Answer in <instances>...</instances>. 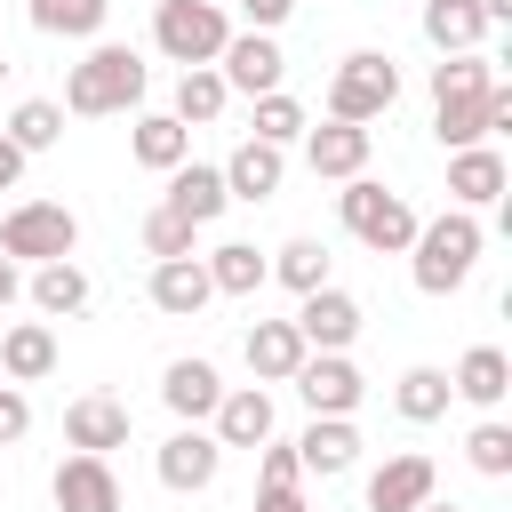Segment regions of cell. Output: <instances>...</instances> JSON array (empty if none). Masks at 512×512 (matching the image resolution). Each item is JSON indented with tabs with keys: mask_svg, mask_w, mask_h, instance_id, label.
<instances>
[{
	"mask_svg": "<svg viewBox=\"0 0 512 512\" xmlns=\"http://www.w3.org/2000/svg\"><path fill=\"white\" fill-rule=\"evenodd\" d=\"M64 440H72V448H88V456L128 448V408H120V400H104V392H88V400H72V408H64Z\"/></svg>",
	"mask_w": 512,
	"mask_h": 512,
	"instance_id": "44dd1931",
	"label": "cell"
},
{
	"mask_svg": "<svg viewBox=\"0 0 512 512\" xmlns=\"http://www.w3.org/2000/svg\"><path fill=\"white\" fill-rule=\"evenodd\" d=\"M104 16H112V0H32V24L56 40H88V32H104Z\"/></svg>",
	"mask_w": 512,
	"mask_h": 512,
	"instance_id": "1f68e13d",
	"label": "cell"
},
{
	"mask_svg": "<svg viewBox=\"0 0 512 512\" xmlns=\"http://www.w3.org/2000/svg\"><path fill=\"white\" fill-rule=\"evenodd\" d=\"M16 288H24V280H16V256H0V312L16 304Z\"/></svg>",
	"mask_w": 512,
	"mask_h": 512,
	"instance_id": "7bdbcfd3",
	"label": "cell"
},
{
	"mask_svg": "<svg viewBox=\"0 0 512 512\" xmlns=\"http://www.w3.org/2000/svg\"><path fill=\"white\" fill-rule=\"evenodd\" d=\"M200 264H208L216 296H256V288L272 280V264H264V256H256L248 240H224V248H216V256H200Z\"/></svg>",
	"mask_w": 512,
	"mask_h": 512,
	"instance_id": "83f0119b",
	"label": "cell"
},
{
	"mask_svg": "<svg viewBox=\"0 0 512 512\" xmlns=\"http://www.w3.org/2000/svg\"><path fill=\"white\" fill-rule=\"evenodd\" d=\"M256 136H264V144H296V136H304V104H296L288 88L256 96Z\"/></svg>",
	"mask_w": 512,
	"mask_h": 512,
	"instance_id": "e575fe53",
	"label": "cell"
},
{
	"mask_svg": "<svg viewBox=\"0 0 512 512\" xmlns=\"http://www.w3.org/2000/svg\"><path fill=\"white\" fill-rule=\"evenodd\" d=\"M432 488H440L432 456H384V472L368 480V512H416Z\"/></svg>",
	"mask_w": 512,
	"mask_h": 512,
	"instance_id": "2e32d148",
	"label": "cell"
},
{
	"mask_svg": "<svg viewBox=\"0 0 512 512\" xmlns=\"http://www.w3.org/2000/svg\"><path fill=\"white\" fill-rule=\"evenodd\" d=\"M216 464H224V440L200 432V424H184V432L160 440V488H176V496H200L216 480Z\"/></svg>",
	"mask_w": 512,
	"mask_h": 512,
	"instance_id": "9c48e42d",
	"label": "cell"
},
{
	"mask_svg": "<svg viewBox=\"0 0 512 512\" xmlns=\"http://www.w3.org/2000/svg\"><path fill=\"white\" fill-rule=\"evenodd\" d=\"M288 384L304 392V408H312V416H352V408H360V392H368V384H360V368H352L344 352H304Z\"/></svg>",
	"mask_w": 512,
	"mask_h": 512,
	"instance_id": "ba28073f",
	"label": "cell"
},
{
	"mask_svg": "<svg viewBox=\"0 0 512 512\" xmlns=\"http://www.w3.org/2000/svg\"><path fill=\"white\" fill-rule=\"evenodd\" d=\"M392 400H400V416H408V424H432V416H448L456 384H448V368H408Z\"/></svg>",
	"mask_w": 512,
	"mask_h": 512,
	"instance_id": "4dcf8cb0",
	"label": "cell"
},
{
	"mask_svg": "<svg viewBox=\"0 0 512 512\" xmlns=\"http://www.w3.org/2000/svg\"><path fill=\"white\" fill-rule=\"evenodd\" d=\"M0 368H8L16 384H40V376L56 368V336H48L40 320H16V328L0 336Z\"/></svg>",
	"mask_w": 512,
	"mask_h": 512,
	"instance_id": "4316f807",
	"label": "cell"
},
{
	"mask_svg": "<svg viewBox=\"0 0 512 512\" xmlns=\"http://www.w3.org/2000/svg\"><path fill=\"white\" fill-rule=\"evenodd\" d=\"M416 512H464V504H432V496H424V504H416Z\"/></svg>",
	"mask_w": 512,
	"mask_h": 512,
	"instance_id": "f6af8a7d",
	"label": "cell"
},
{
	"mask_svg": "<svg viewBox=\"0 0 512 512\" xmlns=\"http://www.w3.org/2000/svg\"><path fill=\"white\" fill-rule=\"evenodd\" d=\"M16 152H48L56 136H64V104H48V96H24L16 112H8V128H0Z\"/></svg>",
	"mask_w": 512,
	"mask_h": 512,
	"instance_id": "f546056e",
	"label": "cell"
},
{
	"mask_svg": "<svg viewBox=\"0 0 512 512\" xmlns=\"http://www.w3.org/2000/svg\"><path fill=\"white\" fill-rule=\"evenodd\" d=\"M296 448H264V488H296Z\"/></svg>",
	"mask_w": 512,
	"mask_h": 512,
	"instance_id": "f35d334b",
	"label": "cell"
},
{
	"mask_svg": "<svg viewBox=\"0 0 512 512\" xmlns=\"http://www.w3.org/2000/svg\"><path fill=\"white\" fill-rule=\"evenodd\" d=\"M464 456H472V472H488V480H504L512 472V424H472V440H464Z\"/></svg>",
	"mask_w": 512,
	"mask_h": 512,
	"instance_id": "d590c367",
	"label": "cell"
},
{
	"mask_svg": "<svg viewBox=\"0 0 512 512\" xmlns=\"http://www.w3.org/2000/svg\"><path fill=\"white\" fill-rule=\"evenodd\" d=\"M136 104H144V56H136V48H120V40L88 48V56L72 64V80H64V112H80V120L136 112Z\"/></svg>",
	"mask_w": 512,
	"mask_h": 512,
	"instance_id": "7a4b0ae2",
	"label": "cell"
},
{
	"mask_svg": "<svg viewBox=\"0 0 512 512\" xmlns=\"http://www.w3.org/2000/svg\"><path fill=\"white\" fill-rule=\"evenodd\" d=\"M296 336H304L312 352H344V344L360 336V296H344V288H304Z\"/></svg>",
	"mask_w": 512,
	"mask_h": 512,
	"instance_id": "7c38bea8",
	"label": "cell"
},
{
	"mask_svg": "<svg viewBox=\"0 0 512 512\" xmlns=\"http://www.w3.org/2000/svg\"><path fill=\"white\" fill-rule=\"evenodd\" d=\"M280 176H288V144H264V136H248V144L224 160V192H232V200H272Z\"/></svg>",
	"mask_w": 512,
	"mask_h": 512,
	"instance_id": "5bb4252c",
	"label": "cell"
},
{
	"mask_svg": "<svg viewBox=\"0 0 512 512\" xmlns=\"http://www.w3.org/2000/svg\"><path fill=\"white\" fill-rule=\"evenodd\" d=\"M24 160H32V152H16V144L0 136V192H16V176H24Z\"/></svg>",
	"mask_w": 512,
	"mask_h": 512,
	"instance_id": "ab89813d",
	"label": "cell"
},
{
	"mask_svg": "<svg viewBox=\"0 0 512 512\" xmlns=\"http://www.w3.org/2000/svg\"><path fill=\"white\" fill-rule=\"evenodd\" d=\"M48 496H56V512H120V480H112V464H104V456H88V448L56 464Z\"/></svg>",
	"mask_w": 512,
	"mask_h": 512,
	"instance_id": "30bf717a",
	"label": "cell"
},
{
	"mask_svg": "<svg viewBox=\"0 0 512 512\" xmlns=\"http://www.w3.org/2000/svg\"><path fill=\"white\" fill-rule=\"evenodd\" d=\"M168 208H176L184 224H216V216L232 208V192H224V168H200V160L168 168Z\"/></svg>",
	"mask_w": 512,
	"mask_h": 512,
	"instance_id": "d6986e66",
	"label": "cell"
},
{
	"mask_svg": "<svg viewBox=\"0 0 512 512\" xmlns=\"http://www.w3.org/2000/svg\"><path fill=\"white\" fill-rule=\"evenodd\" d=\"M304 160H312V176H360L368 168V128L360 120H328V128H312L304 136Z\"/></svg>",
	"mask_w": 512,
	"mask_h": 512,
	"instance_id": "e0dca14e",
	"label": "cell"
},
{
	"mask_svg": "<svg viewBox=\"0 0 512 512\" xmlns=\"http://www.w3.org/2000/svg\"><path fill=\"white\" fill-rule=\"evenodd\" d=\"M128 152H136L144 168H160V176H168V168H184V160H192V128H184L176 112H144V120L128 128Z\"/></svg>",
	"mask_w": 512,
	"mask_h": 512,
	"instance_id": "cb8c5ba5",
	"label": "cell"
},
{
	"mask_svg": "<svg viewBox=\"0 0 512 512\" xmlns=\"http://www.w3.org/2000/svg\"><path fill=\"white\" fill-rule=\"evenodd\" d=\"M256 512H312V504H304L296 488H264V496H256Z\"/></svg>",
	"mask_w": 512,
	"mask_h": 512,
	"instance_id": "60d3db41",
	"label": "cell"
},
{
	"mask_svg": "<svg viewBox=\"0 0 512 512\" xmlns=\"http://www.w3.org/2000/svg\"><path fill=\"white\" fill-rule=\"evenodd\" d=\"M336 216H344V232H352L360 248H376V256H400V248L416 240V208H408L400 192L368 184V176H344V192H336Z\"/></svg>",
	"mask_w": 512,
	"mask_h": 512,
	"instance_id": "277c9868",
	"label": "cell"
},
{
	"mask_svg": "<svg viewBox=\"0 0 512 512\" xmlns=\"http://www.w3.org/2000/svg\"><path fill=\"white\" fill-rule=\"evenodd\" d=\"M400 104V64L392 56H376V48H360V56H344L336 64V80H328V120H384Z\"/></svg>",
	"mask_w": 512,
	"mask_h": 512,
	"instance_id": "5b68a950",
	"label": "cell"
},
{
	"mask_svg": "<svg viewBox=\"0 0 512 512\" xmlns=\"http://www.w3.org/2000/svg\"><path fill=\"white\" fill-rule=\"evenodd\" d=\"M304 352H312V344L296 336V320H256V328H248V368H256V384H288Z\"/></svg>",
	"mask_w": 512,
	"mask_h": 512,
	"instance_id": "7402d4cb",
	"label": "cell"
},
{
	"mask_svg": "<svg viewBox=\"0 0 512 512\" xmlns=\"http://www.w3.org/2000/svg\"><path fill=\"white\" fill-rule=\"evenodd\" d=\"M240 8H248V16H256V32H272V24H280V16H288V8H296V0H240Z\"/></svg>",
	"mask_w": 512,
	"mask_h": 512,
	"instance_id": "b9f144b4",
	"label": "cell"
},
{
	"mask_svg": "<svg viewBox=\"0 0 512 512\" xmlns=\"http://www.w3.org/2000/svg\"><path fill=\"white\" fill-rule=\"evenodd\" d=\"M80 248V216L64 208V200H24V208H8V224H0V256H16V264H56V256H72Z\"/></svg>",
	"mask_w": 512,
	"mask_h": 512,
	"instance_id": "52a82bcc",
	"label": "cell"
},
{
	"mask_svg": "<svg viewBox=\"0 0 512 512\" xmlns=\"http://www.w3.org/2000/svg\"><path fill=\"white\" fill-rule=\"evenodd\" d=\"M408 248H416V288L424 296H456L472 280V264H480V216L472 208H448V216L416 224Z\"/></svg>",
	"mask_w": 512,
	"mask_h": 512,
	"instance_id": "3957f363",
	"label": "cell"
},
{
	"mask_svg": "<svg viewBox=\"0 0 512 512\" xmlns=\"http://www.w3.org/2000/svg\"><path fill=\"white\" fill-rule=\"evenodd\" d=\"M160 400H168L184 424H200V416H216V400H224V376H216L208 360H168V376H160Z\"/></svg>",
	"mask_w": 512,
	"mask_h": 512,
	"instance_id": "603a6c76",
	"label": "cell"
},
{
	"mask_svg": "<svg viewBox=\"0 0 512 512\" xmlns=\"http://www.w3.org/2000/svg\"><path fill=\"white\" fill-rule=\"evenodd\" d=\"M24 432H32V400H24L16 384H0V448H8V440H24Z\"/></svg>",
	"mask_w": 512,
	"mask_h": 512,
	"instance_id": "74e56055",
	"label": "cell"
},
{
	"mask_svg": "<svg viewBox=\"0 0 512 512\" xmlns=\"http://www.w3.org/2000/svg\"><path fill=\"white\" fill-rule=\"evenodd\" d=\"M192 232H200V224H184L168 200L144 216V248H152V256H192Z\"/></svg>",
	"mask_w": 512,
	"mask_h": 512,
	"instance_id": "8d00e7d4",
	"label": "cell"
},
{
	"mask_svg": "<svg viewBox=\"0 0 512 512\" xmlns=\"http://www.w3.org/2000/svg\"><path fill=\"white\" fill-rule=\"evenodd\" d=\"M480 32H488L480 0H424V40H432L440 56H464V48H480Z\"/></svg>",
	"mask_w": 512,
	"mask_h": 512,
	"instance_id": "d4e9b609",
	"label": "cell"
},
{
	"mask_svg": "<svg viewBox=\"0 0 512 512\" xmlns=\"http://www.w3.org/2000/svg\"><path fill=\"white\" fill-rule=\"evenodd\" d=\"M288 448H296V464H304V472L336 480V472H352L360 432H352V416H312V424H304V440H288Z\"/></svg>",
	"mask_w": 512,
	"mask_h": 512,
	"instance_id": "9a60e30c",
	"label": "cell"
},
{
	"mask_svg": "<svg viewBox=\"0 0 512 512\" xmlns=\"http://www.w3.org/2000/svg\"><path fill=\"white\" fill-rule=\"evenodd\" d=\"M488 88H496V64L472 56V48L432 64V136H440L448 152L488 144Z\"/></svg>",
	"mask_w": 512,
	"mask_h": 512,
	"instance_id": "6da1fadb",
	"label": "cell"
},
{
	"mask_svg": "<svg viewBox=\"0 0 512 512\" xmlns=\"http://www.w3.org/2000/svg\"><path fill=\"white\" fill-rule=\"evenodd\" d=\"M216 440H224V448H264V440H272V392H264V384L224 392V400H216Z\"/></svg>",
	"mask_w": 512,
	"mask_h": 512,
	"instance_id": "ffe728a7",
	"label": "cell"
},
{
	"mask_svg": "<svg viewBox=\"0 0 512 512\" xmlns=\"http://www.w3.org/2000/svg\"><path fill=\"white\" fill-rule=\"evenodd\" d=\"M224 72H208V64H184V80H176V120L184 128H200V120H216L224 112Z\"/></svg>",
	"mask_w": 512,
	"mask_h": 512,
	"instance_id": "d6a6232c",
	"label": "cell"
},
{
	"mask_svg": "<svg viewBox=\"0 0 512 512\" xmlns=\"http://www.w3.org/2000/svg\"><path fill=\"white\" fill-rule=\"evenodd\" d=\"M32 304H40V312H56V320H72V312H88V272H80L72 256H56V264H40V272H32Z\"/></svg>",
	"mask_w": 512,
	"mask_h": 512,
	"instance_id": "f1b7e54d",
	"label": "cell"
},
{
	"mask_svg": "<svg viewBox=\"0 0 512 512\" xmlns=\"http://www.w3.org/2000/svg\"><path fill=\"white\" fill-rule=\"evenodd\" d=\"M152 40H160L168 64H216L224 40H232V24H224L216 0H160L152 8Z\"/></svg>",
	"mask_w": 512,
	"mask_h": 512,
	"instance_id": "8992f818",
	"label": "cell"
},
{
	"mask_svg": "<svg viewBox=\"0 0 512 512\" xmlns=\"http://www.w3.org/2000/svg\"><path fill=\"white\" fill-rule=\"evenodd\" d=\"M272 280L296 288V296H304V288H328V248H320V240H288V248L272 256Z\"/></svg>",
	"mask_w": 512,
	"mask_h": 512,
	"instance_id": "836d02e7",
	"label": "cell"
},
{
	"mask_svg": "<svg viewBox=\"0 0 512 512\" xmlns=\"http://www.w3.org/2000/svg\"><path fill=\"white\" fill-rule=\"evenodd\" d=\"M448 200H456V208H488V200H504V152H488V144L448 152Z\"/></svg>",
	"mask_w": 512,
	"mask_h": 512,
	"instance_id": "ac0fdd59",
	"label": "cell"
},
{
	"mask_svg": "<svg viewBox=\"0 0 512 512\" xmlns=\"http://www.w3.org/2000/svg\"><path fill=\"white\" fill-rule=\"evenodd\" d=\"M208 296H216V280H208V264H200V256H160V264H152V304H160L168 320L208 312Z\"/></svg>",
	"mask_w": 512,
	"mask_h": 512,
	"instance_id": "4fadbf2b",
	"label": "cell"
},
{
	"mask_svg": "<svg viewBox=\"0 0 512 512\" xmlns=\"http://www.w3.org/2000/svg\"><path fill=\"white\" fill-rule=\"evenodd\" d=\"M448 384H456V392H464L472 408H496V400L512 392V360H504L496 344H472V352L456 360V376H448Z\"/></svg>",
	"mask_w": 512,
	"mask_h": 512,
	"instance_id": "484cf974",
	"label": "cell"
},
{
	"mask_svg": "<svg viewBox=\"0 0 512 512\" xmlns=\"http://www.w3.org/2000/svg\"><path fill=\"white\" fill-rule=\"evenodd\" d=\"M480 16H488V24H504V16H512V0H480Z\"/></svg>",
	"mask_w": 512,
	"mask_h": 512,
	"instance_id": "ee69618b",
	"label": "cell"
},
{
	"mask_svg": "<svg viewBox=\"0 0 512 512\" xmlns=\"http://www.w3.org/2000/svg\"><path fill=\"white\" fill-rule=\"evenodd\" d=\"M216 64H224V88H240V96H272L280 72H288V56L272 48V32H232Z\"/></svg>",
	"mask_w": 512,
	"mask_h": 512,
	"instance_id": "8fae6325",
	"label": "cell"
}]
</instances>
